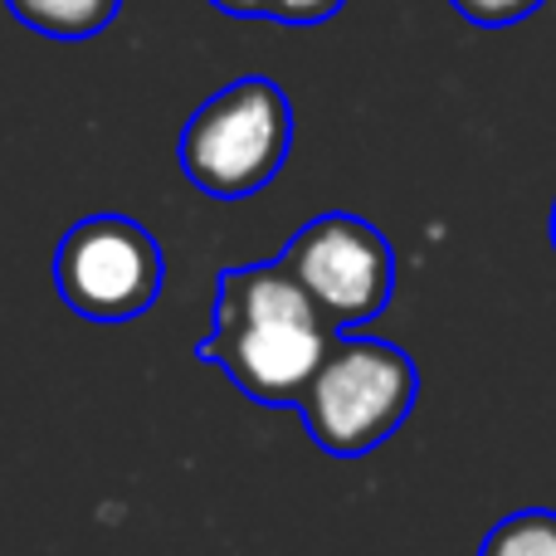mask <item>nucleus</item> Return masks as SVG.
Wrapping results in <instances>:
<instances>
[{"label":"nucleus","mask_w":556,"mask_h":556,"mask_svg":"<svg viewBox=\"0 0 556 556\" xmlns=\"http://www.w3.org/2000/svg\"><path fill=\"white\" fill-rule=\"evenodd\" d=\"M332 337L337 327L317 313V303L283 269V260H264L220 274L211 332L201 337L195 356L230 376L235 391L250 395L254 405L298 410Z\"/></svg>","instance_id":"f257e3e1"},{"label":"nucleus","mask_w":556,"mask_h":556,"mask_svg":"<svg viewBox=\"0 0 556 556\" xmlns=\"http://www.w3.org/2000/svg\"><path fill=\"white\" fill-rule=\"evenodd\" d=\"M420 401V371L395 342L337 332L317 376L307 381L298 415L317 450L362 459L381 450Z\"/></svg>","instance_id":"f03ea898"},{"label":"nucleus","mask_w":556,"mask_h":556,"mask_svg":"<svg viewBox=\"0 0 556 556\" xmlns=\"http://www.w3.org/2000/svg\"><path fill=\"white\" fill-rule=\"evenodd\" d=\"M293 147V103L264 74L235 78L211 93L176 137V166L195 191L215 201H244L264 191Z\"/></svg>","instance_id":"7ed1b4c3"},{"label":"nucleus","mask_w":556,"mask_h":556,"mask_svg":"<svg viewBox=\"0 0 556 556\" xmlns=\"http://www.w3.org/2000/svg\"><path fill=\"white\" fill-rule=\"evenodd\" d=\"M162 244L132 215H88L54 250V288L84 323H137L162 298Z\"/></svg>","instance_id":"20e7f679"},{"label":"nucleus","mask_w":556,"mask_h":556,"mask_svg":"<svg viewBox=\"0 0 556 556\" xmlns=\"http://www.w3.org/2000/svg\"><path fill=\"white\" fill-rule=\"evenodd\" d=\"M278 260L337 332H356L381 317L395 293V250L362 215H317L288 240Z\"/></svg>","instance_id":"39448f33"},{"label":"nucleus","mask_w":556,"mask_h":556,"mask_svg":"<svg viewBox=\"0 0 556 556\" xmlns=\"http://www.w3.org/2000/svg\"><path fill=\"white\" fill-rule=\"evenodd\" d=\"M5 10L25 29L49 39H88L108 29L123 10V0H5Z\"/></svg>","instance_id":"423d86ee"},{"label":"nucleus","mask_w":556,"mask_h":556,"mask_svg":"<svg viewBox=\"0 0 556 556\" xmlns=\"http://www.w3.org/2000/svg\"><path fill=\"white\" fill-rule=\"evenodd\" d=\"M479 556H556V513L552 508L508 513L479 542Z\"/></svg>","instance_id":"0eeeda50"},{"label":"nucleus","mask_w":556,"mask_h":556,"mask_svg":"<svg viewBox=\"0 0 556 556\" xmlns=\"http://www.w3.org/2000/svg\"><path fill=\"white\" fill-rule=\"evenodd\" d=\"M469 25H483V29H503V25H518L528 20L542 0H450Z\"/></svg>","instance_id":"6e6552de"},{"label":"nucleus","mask_w":556,"mask_h":556,"mask_svg":"<svg viewBox=\"0 0 556 556\" xmlns=\"http://www.w3.org/2000/svg\"><path fill=\"white\" fill-rule=\"evenodd\" d=\"M346 0H269L264 5V20H278V25H323L342 10Z\"/></svg>","instance_id":"1a4fd4ad"},{"label":"nucleus","mask_w":556,"mask_h":556,"mask_svg":"<svg viewBox=\"0 0 556 556\" xmlns=\"http://www.w3.org/2000/svg\"><path fill=\"white\" fill-rule=\"evenodd\" d=\"M220 15H235V20H264V5L269 0H211Z\"/></svg>","instance_id":"9d476101"},{"label":"nucleus","mask_w":556,"mask_h":556,"mask_svg":"<svg viewBox=\"0 0 556 556\" xmlns=\"http://www.w3.org/2000/svg\"><path fill=\"white\" fill-rule=\"evenodd\" d=\"M547 235H552V250H556V201H552V220H547Z\"/></svg>","instance_id":"9b49d317"}]
</instances>
